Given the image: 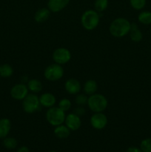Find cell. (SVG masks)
Segmentation results:
<instances>
[{
	"label": "cell",
	"instance_id": "cell-12",
	"mask_svg": "<svg viewBox=\"0 0 151 152\" xmlns=\"http://www.w3.org/2000/svg\"><path fill=\"white\" fill-rule=\"evenodd\" d=\"M70 0H48L47 7L51 12L57 13L63 10L68 4Z\"/></svg>",
	"mask_w": 151,
	"mask_h": 152
},
{
	"label": "cell",
	"instance_id": "cell-31",
	"mask_svg": "<svg viewBox=\"0 0 151 152\" xmlns=\"http://www.w3.org/2000/svg\"><path fill=\"white\" fill-rule=\"evenodd\" d=\"M50 152H56V151H50Z\"/></svg>",
	"mask_w": 151,
	"mask_h": 152
},
{
	"label": "cell",
	"instance_id": "cell-6",
	"mask_svg": "<svg viewBox=\"0 0 151 152\" xmlns=\"http://www.w3.org/2000/svg\"><path fill=\"white\" fill-rule=\"evenodd\" d=\"M64 75V70L62 65L57 63L51 64L45 68L44 76L49 81H57Z\"/></svg>",
	"mask_w": 151,
	"mask_h": 152
},
{
	"label": "cell",
	"instance_id": "cell-26",
	"mask_svg": "<svg viewBox=\"0 0 151 152\" xmlns=\"http://www.w3.org/2000/svg\"><path fill=\"white\" fill-rule=\"evenodd\" d=\"M140 146L142 152H151V138L142 140Z\"/></svg>",
	"mask_w": 151,
	"mask_h": 152
},
{
	"label": "cell",
	"instance_id": "cell-28",
	"mask_svg": "<svg viewBox=\"0 0 151 152\" xmlns=\"http://www.w3.org/2000/svg\"><path fill=\"white\" fill-rule=\"evenodd\" d=\"M73 113L78 115V117H81L85 114V109L82 106H78L73 110Z\"/></svg>",
	"mask_w": 151,
	"mask_h": 152
},
{
	"label": "cell",
	"instance_id": "cell-8",
	"mask_svg": "<svg viewBox=\"0 0 151 152\" xmlns=\"http://www.w3.org/2000/svg\"><path fill=\"white\" fill-rule=\"evenodd\" d=\"M107 124V118L102 112L94 113L90 117V125L97 130H101L105 128Z\"/></svg>",
	"mask_w": 151,
	"mask_h": 152
},
{
	"label": "cell",
	"instance_id": "cell-13",
	"mask_svg": "<svg viewBox=\"0 0 151 152\" xmlns=\"http://www.w3.org/2000/svg\"><path fill=\"white\" fill-rule=\"evenodd\" d=\"M39 102L41 106L50 108L54 106L56 99L54 95L51 93H44L40 96Z\"/></svg>",
	"mask_w": 151,
	"mask_h": 152
},
{
	"label": "cell",
	"instance_id": "cell-15",
	"mask_svg": "<svg viewBox=\"0 0 151 152\" xmlns=\"http://www.w3.org/2000/svg\"><path fill=\"white\" fill-rule=\"evenodd\" d=\"M50 10L48 8H40L36 12L34 15V19L38 23H42L49 19L50 15Z\"/></svg>",
	"mask_w": 151,
	"mask_h": 152
},
{
	"label": "cell",
	"instance_id": "cell-14",
	"mask_svg": "<svg viewBox=\"0 0 151 152\" xmlns=\"http://www.w3.org/2000/svg\"><path fill=\"white\" fill-rule=\"evenodd\" d=\"M11 129V123L7 118L0 119V139L7 137Z\"/></svg>",
	"mask_w": 151,
	"mask_h": 152
},
{
	"label": "cell",
	"instance_id": "cell-21",
	"mask_svg": "<svg viewBox=\"0 0 151 152\" xmlns=\"http://www.w3.org/2000/svg\"><path fill=\"white\" fill-rule=\"evenodd\" d=\"M138 19L141 23L144 25H150L151 24V12L143 11L141 12L138 16Z\"/></svg>",
	"mask_w": 151,
	"mask_h": 152
},
{
	"label": "cell",
	"instance_id": "cell-18",
	"mask_svg": "<svg viewBox=\"0 0 151 152\" xmlns=\"http://www.w3.org/2000/svg\"><path fill=\"white\" fill-rule=\"evenodd\" d=\"M98 89V85L95 80H89L85 82L84 85V91L85 94L92 95L96 92Z\"/></svg>",
	"mask_w": 151,
	"mask_h": 152
},
{
	"label": "cell",
	"instance_id": "cell-23",
	"mask_svg": "<svg viewBox=\"0 0 151 152\" xmlns=\"http://www.w3.org/2000/svg\"><path fill=\"white\" fill-rule=\"evenodd\" d=\"M3 145L8 149H13L17 146V140L13 137H5L4 138Z\"/></svg>",
	"mask_w": 151,
	"mask_h": 152
},
{
	"label": "cell",
	"instance_id": "cell-1",
	"mask_svg": "<svg viewBox=\"0 0 151 152\" xmlns=\"http://www.w3.org/2000/svg\"><path fill=\"white\" fill-rule=\"evenodd\" d=\"M130 25L131 24L127 19L122 17L117 18L111 22L109 28L110 33L111 35L117 38L123 37L129 34Z\"/></svg>",
	"mask_w": 151,
	"mask_h": 152
},
{
	"label": "cell",
	"instance_id": "cell-2",
	"mask_svg": "<svg viewBox=\"0 0 151 152\" xmlns=\"http://www.w3.org/2000/svg\"><path fill=\"white\" fill-rule=\"evenodd\" d=\"M87 104L92 111L97 113L103 112L107 107L108 102L104 95L95 93L88 97Z\"/></svg>",
	"mask_w": 151,
	"mask_h": 152
},
{
	"label": "cell",
	"instance_id": "cell-30",
	"mask_svg": "<svg viewBox=\"0 0 151 152\" xmlns=\"http://www.w3.org/2000/svg\"><path fill=\"white\" fill-rule=\"evenodd\" d=\"M17 152H30V150L26 146H22L18 150Z\"/></svg>",
	"mask_w": 151,
	"mask_h": 152
},
{
	"label": "cell",
	"instance_id": "cell-3",
	"mask_svg": "<svg viewBox=\"0 0 151 152\" xmlns=\"http://www.w3.org/2000/svg\"><path fill=\"white\" fill-rule=\"evenodd\" d=\"M99 19L100 16L96 10H87L83 13L81 17V25L87 31H93L99 25Z\"/></svg>",
	"mask_w": 151,
	"mask_h": 152
},
{
	"label": "cell",
	"instance_id": "cell-17",
	"mask_svg": "<svg viewBox=\"0 0 151 152\" xmlns=\"http://www.w3.org/2000/svg\"><path fill=\"white\" fill-rule=\"evenodd\" d=\"M54 134L56 137H57L59 139H65L70 136V130L66 126L62 124L56 126L54 129Z\"/></svg>",
	"mask_w": 151,
	"mask_h": 152
},
{
	"label": "cell",
	"instance_id": "cell-16",
	"mask_svg": "<svg viewBox=\"0 0 151 152\" xmlns=\"http://www.w3.org/2000/svg\"><path fill=\"white\" fill-rule=\"evenodd\" d=\"M130 39L133 42H140L142 39V33L140 30L139 29V27L136 23H133L130 25Z\"/></svg>",
	"mask_w": 151,
	"mask_h": 152
},
{
	"label": "cell",
	"instance_id": "cell-19",
	"mask_svg": "<svg viewBox=\"0 0 151 152\" xmlns=\"http://www.w3.org/2000/svg\"><path fill=\"white\" fill-rule=\"evenodd\" d=\"M28 90L32 91L33 93H38L42 90V84L41 82L36 79H33L28 81Z\"/></svg>",
	"mask_w": 151,
	"mask_h": 152
},
{
	"label": "cell",
	"instance_id": "cell-10",
	"mask_svg": "<svg viewBox=\"0 0 151 152\" xmlns=\"http://www.w3.org/2000/svg\"><path fill=\"white\" fill-rule=\"evenodd\" d=\"M65 122L66 123V126L70 131L78 130L81 126V118L74 113H71L67 115Z\"/></svg>",
	"mask_w": 151,
	"mask_h": 152
},
{
	"label": "cell",
	"instance_id": "cell-27",
	"mask_svg": "<svg viewBox=\"0 0 151 152\" xmlns=\"http://www.w3.org/2000/svg\"><path fill=\"white\" fill-rule=\"evenodd\" d=\"M87 99H88V98H87V95L84 94H78L76 96L75 101L77 105L82 106V105L87 103Z\"/></svg>",
	"mask_w": 151,
	"mask_h": 152
},
{
	"label": "cell",
	"instance_id": "cell-20",
	"mask_svg": "<svg viewBox=\"0 0 151 152\" xmlns=\"http://www.w3.org/2000/svg\"><path fill=\"white\" fill-rule=\"evenodd\" d=\"M13 74V69L8 64H2L0 65V77L3 78L10 77Z\"/></svg>",
	"mask_w": 151,
	"mask_h": 152
},
{
	"label": "cell",
	"instance_id": "cell-5",
	"mask_svg": "<svg viewBox=\"0 0 151 152\" xmlns=\"http://www.w3.org/2000/svg\"><path fill=\"white\" fill-rule=\"evenodd\" d=\"M39 97L34 94H28L22 102V108L28 114H33L41 109Z\"/></svg>",
	"mask_w": 151,
	"mask_h": 152
},
{
	"label": "cell",
	"instance_id": "cell-25",
	"mask_svg": "<svg viewBox=\"0 0 151 152\" xmlns=\"http://www.w3.org/2000/svg\"><path fill=\"white\" fill-rule=\"evenodd\" d=\"M71 107V102L67 98L62 99L59 102V108H61L62 111H68Z\"/></svg>",
	"mask_w": 151,
	"mask_h": 152
},
{
	"label": "cell",
	"instance_id": "cell-22",
	"mask_svg": "<svg viewBox=\"0 0 151 152\" xmlns=\"http://www.w3.org/2000/svg\"><path fill=\"white\" fill-rule=\"evenodd\" d=\"M108 6V0H96L94 2L95 10L98 13L105 11Z\"/></svg>",
	"mask_w": 151,
	"mask_h": 152
},
{
	"label": "cell",
	"instance_id": "cell-9",
	"mask_svg": "<svg viewBox=\"0 0 151 152\" xmlns=\"http://www.w3.org/2000/svg\"><path fill=\"white\" fill-rule=\"evenodd\" d=\"M28 94V88L25 84L19 83L12 87L10 89V96L16 100H23Z\"/></svg>",
	"mask_w": 151,
	"mask_h": 152
},
{
	"label": "cell",
	"instance_id": "cell-7",
	"mask_svg": "<svg viewBox=\"0 0 151 152\" xmlns=\"http://www.w3.org/2000/svg\"><path fill=\"white\" fill-rule=\"evenodd\" d=\"M71 53L68 49L65 48H59L56 49L53 53V59L56 63L59 65L66 64L70 60Z\"/></svg>",
	"mask_w": 151,
	"mask_h": 152
},
{
	"label": "cell",
	"instance_id": "cell-24",
	"mask_svg": "<svg viewBox=\"0 0 151 152\" xmlns=\"http://www.w3.org/2000/svg\"><path fill=\"white\" fill-rule=\"evenodd\" d=\"M130 5L135 10H142L145 7L146 0H130Z\"/></svg>",
	"mask_w": 151,
	"mask_h": 152
},
{
	"label": "cell",
	"instance_id": "cell-29",
	"mask_svg": "<svg viewBox=\"0 0 151 152\" xmlns=\"http://www.w3.org/2000/svg\"><path fill=\"white\" fill-rule=\"evenodd\" d=\"M127 152H142V151L139 149V148H136V147H130L127 150Z\"/></svg>",
	"mask_w": 151,
	"mask_h": 152
},
{
	"label": "cell",
	"instance_id": "cell-4",
	"mask_svg": "<svg viewBox=\"0 0 151 152\" xmlns=\"http://www.w3.org/2000/svg\"><path fill=\"white\" fill-rule=\"evenodd\" d=\"M46 120L51 126H58L63 124L65 120V113L59 107H51L46 112Z\"/></svg>",
	"mask_w": 151,
	"mask_h": 152
},
{
	"label": "cell",
	"instance_id": "cell-11",
	"mask_svg": "<svg viewBox=\"0 0 151 152\" xmlns=\"http://www.w3.org/2000/svg\"><path fill=\"white\" fill-rule=\"evenodd\" d=\"M65 88L66 91L70 94H77L81 91V83L78 80L71 78L65 82Z\"/></svg>",
	"mask_w": 151,
	"mask_h": 152
}]
</instances>
